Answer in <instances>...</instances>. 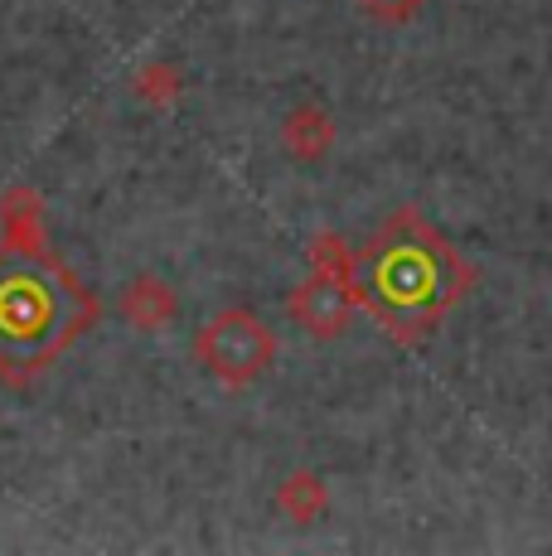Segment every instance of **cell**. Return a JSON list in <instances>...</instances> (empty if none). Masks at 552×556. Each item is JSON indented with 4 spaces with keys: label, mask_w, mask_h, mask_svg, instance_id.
I'll return each instance as SVG.
<instances>
[{
    "label": "cell",
    "mask_w": 552,
    "mask_h": 556,
    "mask_svg": "<svg viewBox=\"0 0 552 556\" xmlns=\"http://www.w3.org/2000/svg\"><path fill=\"white\" fill-rule=\"evenodd\" d=\"M480 271L465 262L446 232H437L417 208H398L364 248L354 252L359 305L384 325L392 344H427Z\"/></svg>",
    "instance_id": "1"
},
{
    "label": "cell",
    "mask_w": 552,
    "mask_h": 556,
    "mask_svg": "<svg viewBox=\"0 0 552 556\" xmlns=\"http://www.w3.org/2000/svg\"><path fill=\"white\" fill-rule=\"evenodd\" d=\"M88 286L35 242L0 248V382L25 388L92 325Z\"/></svg>",
    "instance_id": "2"
},
{
    "label": "cell",
    "mask_w": 552,
    "mask_h": 556,
    "mask_svg": "<svg viewBox=\"0 0 552 556\" xmlns=\"http://www.w3.org/2000/svg\"><path fill=\"white\" fill-rule=\"evenodd\" d=\"M354 309V252L339 238H321L315 242V271L291 291V319L311 339H339Z\"/></svg>",
    "instance_id": "3"
},
{
    "label": "cell",
    "mask_w": 552,
    "mask_h": 556,
    "mask_svg": "<svg viewBox=\"0 0 552 556\" xmlns=\"http://www.w3.org/2000/svg\"><path fill=\"white\" fill-rule=\"evenodd\" d=\"M195 354L228 388H248L276 358V339L252 309H223L214 315L195 339Z\"/></svg>",
    "instance_id": "4"
},
{
    "label": "cell",
    "mask_w": 552,
    "mask_h": 556,
    "mask_svg": "<svg viewBox=\"0 0 552 556\" xmlns=\"http://www.w3.org/2000/svg\"><path fill=\"white\" fill-rule=\"evenodd\" d=\"M286 146H291L296 155H305V160L330 151V116H321L315 106H301V112L286 122Z\"/></svg>",
    "instance_id": "5"
},
{
    "label": "cell",
    "mask_w": 552,
    "mask_h": 556,
    "mask_svg": "<svg viewBox=\"0 0 552 556\" xmlns=\"http://www.w3.org/2000/svg\"><path fill=\"white\" fill-rule=\"evenodd\" d=\"M170 309H175V301H170V291L161 281H146V276H141V281L126 291V315H131L136 325H146V329L165 325Z\"/></svg>",
    "instance_id": "6"
},
{
    "label": "cell",
    "mask_w": 552,
    "mask_h": 556,
    "mask_svg": "<svg viewBox=\"0 0 552 556\" xmlns=\"http://www.w3.org/2000/svg\"><path fill=\"white\" fill-rule=\"evenodd\" d=\"M359 5H364L378 25H407V20L422 10V0H359Z\"/></svg>",
    "instance_id": "7"
}]
</instances>
